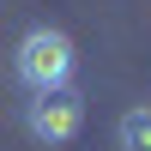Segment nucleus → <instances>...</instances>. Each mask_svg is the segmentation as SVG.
Instances as JSON below:
<instances>
[{"label":"nucleus","mask_w":151,"mask_h":151,"mask_svg":"<svg viewBox=\"0 0 151 151\" xmlns=\"http://www.w3.org/2000/svg\"><path fill=\"white\" fill-rule=\"evenodd\" d=\"M73 67H79L73 36H67V30H48V24L24 30L18 55H12V73H18L30 91H60V85H73Z\"/></svg>","instance_id":"1"},{"label":"nucleus","mask_w":151,"mask_h":151,"mask_svg":"<svg viewBox=\"0 0 151 151\" xmlns=\"http://www.w3.org/2000/svg\"><path fill=\"white\" fill-rule=\"evenodd\" d=\"M24 127H30V139H42V145L79 139V127H85V97L73 91V85H60V91H30Z\"/></svg>","instance_id":"2"},{"label":"nucleus","mask_w":151,"mask_h":151,"mask_svg":"<svg viewBox=\"0 0 151 151\" xmlns=\"http://www.w3.org/2000/svg\"><path fill=\"white\" fill-rule=\"evenodd\" d=\"M115 139H121V151H151V109L145 103L115 121Z\"/></svg>","instance_id":"3"}]
</instances>
